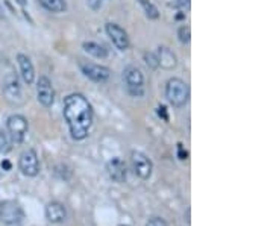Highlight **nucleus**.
Masks as SVG:
<instances>
[{"label": "nucleus", "mask_w": 273, "mask_h": 226, "mask_svg": "<svg viewBox=\"0 0 273 226\" xmlns=\"http://www.w3.org/2000/svg\"><path fill=\"white\" fill-rule=\"evenodd\" d=\"M62 114L75 140H84L88 137L90 128L93 124V110L90 102L82 94L75 93L67 96L64 101Z\"/></svg>", "instance_id": "f257e3e1"}, {"label": "nucleus", "mask_w": 273, "mask_h": 226, "mask_svg": "<svg viewBox=\"0 0 273 226\" xmlns=\"http://www.w3.org/2000/svg\"><path fill=\"white\" fill-rule=\"evenodd\" d=\"M165 97L176 108H181V107L187 105L188 97H190L188 84L185 81L179 79V78L168 79L167 84H165Z\"/></svg>", "instance_id": "f03ea898"}, {"label": "nucleus", "mask_w": 273, "mask_h": 226, "mask_svg": "<svg viewBox=\"0 0 273 226\" xmlns=\"http://www.w3.org/2000/svg\"><path fill=\"white\" fill-rule=\"evenodd\" d=\"M123 78L126 81V87L131 96L141 97L144 94V76L135 65H128L123 71Z\"/></svg>", "instance_id": "7ed1b4c3"}, {"label": "nucleus", "mask_w": 273, "mask_h": 226, "mask_svg": "<svg viewBox=\"0 0 273 226\" xmlns=\"http://www.w3.org/2000/svg\"><path fill=\"white\" fill-rule=\"evenodd\" d=\"M0 220L9 226L20 225L24 220V211L17 202L5 200L0 204Z\"/></svg>", "instance_id": "20e7f679"}, {"label": "nucleus", "mask_w": 273, "mask_h": 226, "mask_svg": "<svg viewBox=\"0 0 273 226\" xmlns=\"http://www.w3.org/2000/svg\"><path fill=\"white\" fill-rule=\"evenodd\" d=\"M6 128H8V132H9V137L11 140L15 143V144H20L26 134H28V120L26 117H23L21 114H12L8 117L6 120Z\"/></svg>", "instance_id": "39448f33"}, {"label": "nucleus", "mask_w": 273, "mask_h": 226, "mask_svg": "<svg viewBox=\"0 0 273 226\" xmlns=\"http://www.w3.org/2000/svg\"><path fill=\"white\" fill-rule=\"evenodd\" d=\"M3 94H5V99L11 104V105H21L24 102V97H23V91H21V87L18 84V79L17 76L14 74H8L3 81Z\"/></svg>", "instance_id": "423d86ee"}, {"label": "nucleus", "mask_w": 273, "mask_h": 226, "mask_svg": "<svg viewBox=\"0 0 273 226\" xmlns=\"http://www.w3.org/2000/svg\"><path fill=\"white\" fill-rule=\"evenodd\" d=\"M131 166L134 173L141 178V179H149L152 176V170H154V164L149 160L147 155H144L143 152L134 150L131 154Z\"/></svg>", "instance_id": "0eeeda50"}, {"label": "nucleus", "mask_w": 273, "mask_h": 226, "mask_svg": "<svg viewBox=\"0 0 273 226\" xmlns=\"http://www.w3.org/2000/svg\"><path fill=\"white\" fill-rule=\"evenodd\" d=\"M37 97L44 108H51L55 101V90L47 76H40L37 81Z\"/></svg>", "instance_id": "6e6552de"}, {"label": "nucleus", "mask_w": 273, "mask_h": 226, "mask_svg": "<svg viewBox=\"0 0 273 226\" xmlns=\"http://www.w3.org/2000/svg\"><path fill=\"white\" fill-rule=\"evenodd\" d=\"M18 167H20L21 173H23L24 176L34 178V176L38 174V171H40V163H38V157H37V154H35L34 149H28V150H24V152L20 155Z\"/></svg>", "instance_id": "1a4fd4ad"}, {"label": "nucleus", "mask_w": 273, "mask_h": 226, "mask_svg": "<svg viewBox=\"0 0 273 226\" xmlns=\"http://www.w3.org/2000/svg\"><path fill=\"white\" fill-rule=\"evenodd\" d=\"M79 67H81L82 73L94 82L102 84L109 79V68L104 67V65L93 64V62H79Z\"/></svg>", "instance_id": "9d476101"}, {"label": "nucleus", "mask_w": 273, "mask_h": 226, "mask_svg": "<svg viewBox=\"0 0 273 226\" xmlns=\"http://www.w3.org/2000/svg\"><path fill=\"white\" fill-rule=\"evenodd\" d=\"M105 31L111 38L112 44L118 49V51H128L129 49V37L125 32V29H121L118 24L115 23H107L105 24Z\"/></svg>", "instance_id": "9b49d317"}, {"label": "nucleus", "mask_w": 273, "mask_h": 226, "mask_svg": "<svg viewBox=\"0 0 273 226\" xmlns=\"http://www.w3.org/2000/svg\"><path fill=\"white\" fill-rule=\"evenodd\" d=\"M107 170H108L109 178L114 181V182H125L126 181V176H128V171H126V166L125 163L118 158V157H114L112 160H109L108 164H107Z\"/></svg>", "instance_id": "f8f14e48"}, {"label": "nucleus", "mask_w": 273, "mask_h": 226, "mask_svg": "<svg viewBox=\"0 0 273 226\" xmlns=\"http://www.w3.org/2000/svg\"><path fill=\"white\" fill-rule=\"evenodd\" d=\"M17 62H18V67H20V73H21V78L23 81L31 85L35 79V68H34V64L31 61V58L24 54H18L17 55Z\"/></svg>", "instance_id": "ddd939ff"}, {"label": "nucleus", "mask_w": 273, "mask_h": 226, "mask_svg": "<svg viewBox=\"0 0 273 226\" xmlns=\"http://www.w3.org/2000/svg\"><path fill=\"white\" fill-rule=\"evenodd\" d=\"M46 219L52 223H62L67 219V210L61 202H51L46 207Z\"/></svg>", "instance_id": "4468645a"}, {"label": "nucleus", "mask_w": 273, "mask_h": 226, "mask_svg": "<svg viewBox=\"0 0 273 226\" xmlns=\"http://www.w3.org/2000/svg\"><path fill=\"white\" fill-rule=\"evenodd\" d=\"M157 58H158V64L165 68V70H171L176 67L178 64V59L176 55L168 49V47H158V52H157Z\"/></svg>", "instance_id": "2eb2a0df"}, {"label": "nucleus", "mask_w": 273, "mask_h": 226, "mask_svg": "<svg viewBox=\"0 0 273 226\" xmlns=\"http://www.w3.org/2000/svg\"><path fill=\"white\" fill-rule=\"evenodd\" d=\"M84 51H85L88 55H91V57L94 58L105 59V58L108 57L107 49H105L104 46L97 44V43H93V41H87V43H84Z\"/></svg>", "instance_id": "dca6fc26"}, {"label": "nucleus", "mask_w": 273, "mask_h": 226, "mask_svg": "<svg viewBox=\"0 0 273 226\" xmlns=\"http://www.w3.org/2000/svg\"><path fill=\"white\" fill-rule=\"evenodd\" d=\"M38 3L44 8V9H47V11H51V12H64L65 11V2L64 0H38Z\"/></svg>", "instance_id": "f3484780"}, {"label": "nucleus", "mask_w": 273, "mask_h": 226, "mask_svg": "<svg viewBox=\"0 0 273 226\" xmlns=\"http://www.w3.org/2000/svg\"><path fill=\"white\" fill-rule=\"evenodd\" d=\"M140 3H141V6H143V9H144V12H146V15L149 17V18H152V20H157L158 17H160V12H158V8L151 2V0H140Z\"/></svg>", "instance_id": "a211bd4d"}, {"label": "nucleus", "mask_w": 273, "mask_h": 226, "mask_svg": "<svg viewBox=\"0 0 273 226\" xmlns=\"http://www.w3.org/2000/svg\"><path fill=\"white\" fill-rule=\"evenodd\" d=\"M178 37H179V41L182 44H188L190 40H191V29H190V26H181L179 31H178Z\"/></svg>", "instance_id": "6ab92c4d"}, {"label": "nucleus", "mask_w": 273, "mask_h": 226, "mask_svg": "<svg viewBox=\"0 0 273 226\" xmlns=\"http://www.w3.org/2000/svg\"><path fill=\"white\" fill-rule=\"evenodd\" d=\"M144 59H146V64H147V67H149V68L155 70V68H158V67H160V64H158V58H157L155 54L146 52V54H144Z\"/></svg>", "instance_id": "aec40b11"}, {"label": "nucleus", "mask_w": 273, "mask_h": 226, "mask_svg": "<svg viewBox=\"0 0 273 226\" xmlns=\"http://www.w3.org/2000/svg\"><path fill=\"white\" fill-rule=\"evenodd\" d=\"M11 150V141L6 134L0 132V154H6Z\"/></svg>", "instance_id": "412c9836"}, {"label": "nucleus", "mask_w": 273, "mask_h": 226, "mask_svg": "<svg viewBox=\"0 0 273 226\" xmlns=\"http://www.w3.org/2000/svg\"><path fill=\"white\" fill-rule=\"evenodd\" d=\"M146 226H168V225H167V222L163 220L161 217H152V219H149V222L146 223Z\"/></svg>", "instance_id": "4be33fe9"}, {"label": "nucleus", "mask_w": 273, "mask_h": 226, "mask_svg": "<svg viewBox=\"0 0 273 226\" xmlns=\"http://www.w3.org/2000/svg\"><path fill=\"white\" fill-rule=\"evenodd\" d=\"M175 8H181V9H188L190 8V0H175L171 3Z\"/></svg>", "instance_id": "5701e85b"}, {"label": "nucleus", "mask_w": 273, "mask_h": 226, "mask_svg": "<svg viewBox=\"0 0 273 226\" xmlns=\"http://www.w3.org/2000/svg\"><path fill=\"white\" fill-rule=\"evenodd\" d=\"M87 3L93 11H97V9L102 8V0H87Z\"/></svg>", "instance_id": "b1692460"}, {"label": "nucleus", "mask_w": 273, "mask_h": 226, "mask_svg": "<svg viewBox=\"0 0 273 226\" xmlns=\"http://www.w3.org/2000/svg\"><path fill=\"white\" fill-rule=\"evenodd\" d=\"M158 114H160V115L163 114L164 118H165V120H168V117H167V113H165V108H164V107H158Z\"/></svg>", "instance_id": "393cba45"}, {"label": "nucleus", "mask_w": 273, "mask_h": 226, "mask_svg": "<svg viewBox=\"0 0 273 226\" xmlns=\"http://www.w3.org/2000/svg\"><path fill=\"white\" fill-rule=\"evenodd\" d=\"M2 167L5 170H11V163H9V161H3V163H2Z\"/></svg>", "instance_id": "a878e982"}, {"label": "nucleus", "mask_w": 273, "mask_h": 226, "mask_svg": "<svg viewBox=\"0 0 273 226\" xmlns=\"http://www.w3.org/2000/svg\"><path fill=\"white\" fill-rule=\"evenodd\" d=\"M121 226H126V225H121Z\"/></svg>", "instance_id": "bb28decb"}]
</instances>
